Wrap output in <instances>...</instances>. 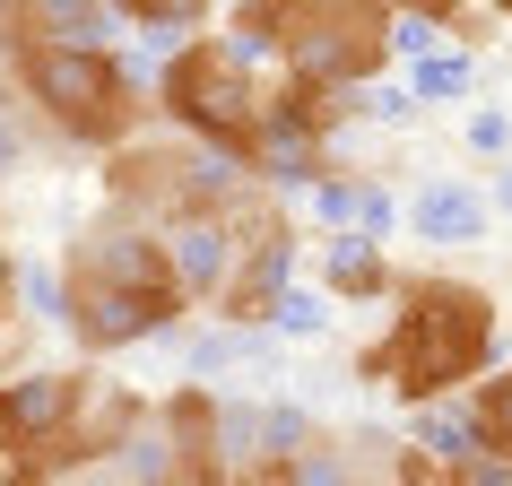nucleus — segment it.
Masks as SVG:
<instances>
[{
  "label": "nucleus",
  "mask_w": 512,
  "mask_h": 486,
  "mask_svg": "<svg viewBox=\"0 0 512 486\" xmlns=\"http://www.w3.org/2000/svg\"><path fill=\"white\" fill-rule=\"evenodd\" d=\"M495 365H504V304L478 278H452V270H400L391 322L356 348V382L382 391L391 408L460 400Z\"/></svg>",
  "instance_id": "1"
},
{
  "label": "nucleus",
  "mask_w": 512,
  "mask_h": 486,
  "mask_svg": "<svg viewBox=\"0 0 512 486\" xmlns=\"http://www.w3.org/2000/svg\"><path fill=\"white\" fill-rule=\"evenodd\" d=\"M0 87L27 105V122L44 131V148L70 157H113L122 139H139L157 122V53H79V44H18L0 35Z\"/></svg>",
  "instance_id": "2"
},
{
  "label": "nucleus",
  "mask_w": 512,
  "mask_h": 486,
  "mask_svg": "<svg viewBox=\"0 0 512 486\" xmlns=\"http://www.w3.org/2000/svg\"><path fill=\"white\" fill-rule=\"evenodd\" d=\"M270 79H278V70H252V61L209 27V35H183V44L157 61V87H148V96H157L165 131L243 157L252 131H261V96H270Z\"/></svg>",
  "instance_id": "3"
},
{
  "label": "nucleus",
  "mask_w": 512,
  "mask_h": 486,
  "mask_svg": "<svg viewBox=\"0 0 512 486\" xmlns=\"http://www.w3.org/2000/svg\"><path fill=\"white\" fill-rule=\"evenodd\" d=\"M278 70L304 87H330V96L400 79L391 9L382 0H278Z\"/></svg>",
  "instance_id": "4"
},
{
  "label": "nucleus",
  "mask_w": 512,
  "mask_h": 486,
  "mask_svg": "<svg viewBox=\"0 0 512 486\" xmlns=\"http://www.w3.org/2000/svg\"><path fill=\"white\" fill-rule=\"evenodd\" d=\"M296 209H304V226H322V235H374V243L391 235V226H408L400 191L382 183V174H356V165L348 174H322Z\"/></svg>",
  "instance_id": "5"
},
{
  "label": "nucleus",
  "mask_w": 512,
  "mask_h": 486,
  "mask_svg": "<svg viewBox=\"0 0 512 486\" xmlns=\"http://www.w3.org/2000/svg\"><path fill=\"white\" fill-rule=\"evenodd\" d=\"M0 35H18V44H79V53H122L131 44V27L105 0H9Z\"/></svg>",
  "instance_id": "6"
},
{
  "label": "nucleus",
  "mask_w": 512,
  "mask_h": 486,
  "mask_svg": "<svg viewBox=\"0 0 512 486\" xmlns=\"http://www.w3.org/2000/svg\"><path fill=\"white\" fill-rule=\"evenodd\" d=\"M165 261H174L183 304L209 313V304L226 296V278H235V226H226V217H183V226H165Z\"/></svg>",
  "instance_id": "7"
},
{
  "label": "nucleus",
  "mask_w": 512,
  "mask_h": 486,
  "mask_svg": "<svg viewBox=\"0 0 512 486\" xmlns=\"http://www.w3.org/2000/svg\"><path fill=\"white\" fill-rule=\"evenodd\" d=\"M313 287H322L330 304H391V296H400V261H391L374 235H322V252H313Z\"/></svg>",
  "instance_id": "8"
},
{
  "label": "nucleus",
  "mask_w": 512,
  "mask_h": 486,
  "mask_svg": "<svg viewBox=\"0 0 512 486\" xmlns=\"http://www.w3.org/2000/svg\"><path fill=\"white\" fill-rule=\"evenodd\" d=\"M486 226H495V200L478 183H417V200H408V235L434 243V252H460Z\"/></svg>",
  "instance_id": "9"
},
{
  "label": "nucleus",
  "mask_w": 512,
  "mask_h": 486,
  "mask_svg": "<svg viewBox=\"0 0 512 486\" xmlns=\"http://www.w3.org/2000/svg\"><path fill=\"white\" fill-rule=\"evenodd\" d=\"M105 9L122 18V27H131L139 53H157V61H165L174 44H183V35H209L226 0H105Z\"/></svg>",
  "instance_id": "10"
},
{
  "label": "nucleus",
  "mask_w": 512,
  "mask_h": 486,
  "mask_svg": "<svg viewBox=\"0 0 512 486\" xmlns=\"http://www.w3.org/2000/svg\"><path fill=\"white\" fill-rule=\"evenodd\" d=\"M400 79H408L417 105H469V96H478V53H469V44H443V53L408 61Z\"/></svg>",
  "instance_id": "11"
},
{
  "label": "nucleus",
  "mask_w": 512,
  "mask_h": 486,
  "mask_svg": "<svg viewBox=\"0 0 512 486\" xmlns=\"http://www.w3.org/2000/svg\"><path fill=\"white\" fill-rule=\"evenodd\" d=\"M460 400H469V434H478V452L512 469V365H495V374H486L478 391H460Z\"/></svg>",
  "instance_id": "12"
},
{
  "label": "nucleus",
  "mask_w": 512,
  "mask_h": 486,
  "mask_svg": "<svg viewBox=\"0 0 512 486\" xmlns=\"http://www.w3.org/2000/svg\"><path fill=\"white\" fill-rule=\"evenodd\" d=\"M217 35H226L252 70H278V0H226V9H217Z\"/></svg>",
  "instance_id": "13"
},
{
  "label": "nucleus",
  "mask_w": 512,
  "mask_h": 486,
  "mask_svg": "<svg viewBox=\"0 0 512 486\" xmlns=\"http://www.w3.org/2000/svg\"><path fill=\"white\" fill-rule=\"evenodd\" d=\"M322 313H330V296H322V287H304V278H296V287L278 296L270 330H278V339H296V330H322Z\"/></svg>",
  "instance_id": "14"
},
{
  "label": "nucleus",
  "mask_w": 512,
  "mask_h": 486,
  "mask_svg": "<svg viewBox=\"0 0 512 486\" xmlns=\"http://www.w3.org/2000/svg\"><path fill=\"white\" fill-rule=\"evenodd\" d=\"M460 139H469L478 157H504V165H512V122H504L495 105H478V113H469V131H460Z\"/></svg>",
  "instance_id": "15"
},
{
  "label": "nucleus",
  "mask_w": 512,
  "mask_h": 486,
  "mask_svg": "<svg viewBox=\"0 0 512 486\" xmlns=\"http://www.w3.org/2000/svg\"><path fill=\"white\" fill-rule=\"evenodd\" d=\"M486 200H495V209L512 217V165H504V174H495V191H486Z\"/></svg>",
  "instance_id": "16"
},
{
  "label": "nucleus",
  "mask_w": 512,
  "mask_h": 486,
  "mask_svg": "<svg viewBox=\"0 0 512 486\" xmlns=\"http://www.w3.org/2000/svg\"><path fill=\"white\" fill-rule=\"evenodd\" d=\"M0 18H9V0H0Z\"/></svg>",
  "instance_id": "17"
}]
</instances>
